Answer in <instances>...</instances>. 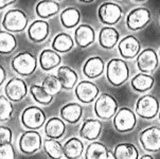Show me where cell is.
Segmentation results:
<instances>
[{
  "instance_id": "cell-1",
  "label": "cell",
  "mask_w": 160,
  "mask_h": 159,
  "mask_svg": "<svg viewBox=\"0 0 160 159\" xmlns=\"http://www.w3.org/2000/svg\"><path fill=\"white\" fill-rule=\"evenodd\" d=\"M107 80L112 86H121L129 77V69L126 62L120 58H112L108 62L106 68Z\"/></svg>"
},
{
  "instance_id": "cell-2",
  "label": "cell",
  "mask_w": 160,
  "mask_h": 159,
  "mask_svg": "<svg viewBox=\"0 0 160 159\" xmlns=\"http://www.w3.org/2000/svg\"><path fill=\"white\" fill-rule=\"evenodd\" d=\"M118 112V102L109 93H102L94 103V112L101 120H109Z\"/></svg>"
},
{
  "instance_id": "cell-3",
  "label": "cell",
  "mask_w": 160,
  "mask_h": 159,
  "mask_svg": "<svg viewBox=\"0 0 160 159\" xmlns=\"http://www.w3.org/2000/svg\"><path fill=\"white\" fill-rule=\"evenodd\" d=\"M28 25V17L26 13L21 10L13 9L5 13L2 19V27L9 32H17L23 31Z\"/></svg>"
},
{
  "instance_id": "cell-4",
  "label": "cell",
  "mask_w": 160,
  "mask_h": 159,
  "mask_svg": "<svg viewBox=\"0 0 160 159\" xmlns=\"http://www.w3.org/2000/svg\"><path fill=\"white\" fill-rule=\"evenodd\" d=\"M12 67L18 74L22 77H29L36 70V57L30 52H21L12 60Z\"/></svg>"
},
{
  "instance_id": "cell-5",
  "label": "cell",
  "mask_w": 160,
  "mask_h": 159,
  "mask_svg": "<svg viewBox=\"0 0 160 159\" xmlns=\"http://www.w3.org/2000/svg\"><path fill=\"white\" fill-rule=\"evenodd\" d=\"M136 112L143 119H153L159 114V102L152 95L142 96L136 103Z\"/></svg>"
},
{
  "instance_id": "cell-6",
  "label": "cell",
  "mask_w": 160,
  "mask_h": 159,
  "mask_svg": "<svg viewBox=\"0 0 160 159\" xmlns=\"http://www.w3.org/2000/svg\"><path fill=\"white\" fill-rule=\"evenodd\" d=\"M42 143V136L35 129H29L21 134L19 138V150L26 155H32L40 150Z\"/></svg>"
},
{
  "instance_id": "cell-7",
  "label": "cell",
  "mask_w": 160,
  "mask_h": 159,
  "mask_svg": "<svg viewBox=\"0 0 160 159\" xmlns=\"http://www.w3.org/2000/svg\"><path fill=\"white\" fill-rule=\"evenodd\" d=\"M45 122L46 115L44 110L37 106L27 107L21 114V123L28 129H38Z\"/></svg>"
},
{
  "instance_id": "cell-8",
  "label": "cell",
  "mask_w": 160,
  "mask_h": 159,
  "mask_svg": "<svg viewBox=\"0 0 160 159\" xmlns=\"http://www.w3.org/2000/svg\"><path fill=\"white\" fill-rule=\"evenodd\" d=\"M136 115L132 109L123 107L119 109L113 117V126L120 133H127L134 129L136 126Z\"/></svg>"
},
{
  "instance_id": "cell-9",
  "label": "cell",
  "mask_w": 160,
  "mask_h": 159,
  "mask_svg": "<svg viewBox=\"0 0 160 159\" xmlns=\"http://www.w3.org/2000/svg\"><path fill=\"white\" fill-rule=\"evenodd\" d=\"M152 19L151 12L145 7H137L132 10L126 17V26L129 30L138 31L150 23Z\"/></svg>"
},
{
  "instance_id": "cell-10",
  "label": "cell",
  "mask_w": 160,
  "mask_h": 159,
  "mask_svg": "<svg viewBox=\"0 0 160 159\" xmlns=\"http://www.w3.org/2000/svg\"><path fill=\"white\" fill-rule=\"evenodd\" d=\"M100 20L106 26L116 25L122 17V9L119 4L113 2H104L98 10Z\"/></svg>"
},
{
  "instance_id": "cell-11",
  "label": "cell",
  "mask_w": 160,
  "mask_h": 159,
  "mask_svg": "<svg viewBox=\"0 0 160 159\" xmlns=\"http://www.w3.org/2000/svg\"><path fill=\"white\" fill-rule=\"evenodd\" d=\"M140 143L148 152L156 153L160 151V128L151 126L140 134Z\"/></svg>"
},
{
  "instance_id": "cell-12",
  "label": "cell",
  "mask_w": 160,
  "mask_h": 159,
  "mask_svg": "<svg viewBox=\"0 0 160 159\" xmlns=\"http://www.w3.org/2000/svg\"><path fill=\"white\" fill-rule=\"evenodd\" d=\"M159 58L156 51L152 48H146L142 50L137 56V66L141 72L151 73L155 71L158 67Z\"/></svg>"
},
{
  "instance_id": "cell-13",
  "label": "cell",
  "mask_w": 160,
  "mask_h": 159,
  "mask_svg": "<svg viewBox=\"0 0 160 159\" xmlns=\"http://www.w3.org/2000/svg\"><path fill=\"white\" fill-rule=\"evenodd\" d=\"M74 92L81 103L89 104L98 98L100 90L98 86L90 81H82L75 86Z\"/></svg>"
},
{
  "instance_id": "cell-14",
  "label": "cell",
  "mask_w": 160,
  "mask_h": 159,
  "mask_svg": "<svg viewBox=\"0 0 160 159\" xmlns=\"http://www.w3.org/2000/svg\"><path fill=\"white\" fill-rule=\"evenodd\" d=\"M4 92L12 102H19L28 93V86L22 79L13 77L5 85Z\"/></svg>"
},
{
  "instance_id": "cell-15",
  "label": "cell",
  "mask_w": 160,
  "mask_h": 159,
  "mask_svg": "<svg viewBox=\"0 0 160 159\" xmlns=\"http://www.w3.org/2000/svg\"><path fill=\"white\" fill-rule=\"evenodd\" d=\"M118 49L122 57L134 58L141 52V45L140 42L134 35H128L119 42Z\"/></svg>"
},
{
  "instance_id": "cell-16",
  "label": "cell",
  "mask_w": 160,
  "mask_h": 159,
  "mask_svg": "<svg viewBox=\"0 0 160 159\" xmlns=\"http://www.w3.org/2000/svg\"><path fill=\"white\" fill-rule=\"evenodd\" d=\"M50 27L49 22L45 19H37L30 25L28 29L29 38L34 42H42L47 39Z\"/></svg>"
},
{
  "instance_id": "cell-17",
  "label": "cell",
  "mask_w": 160,
  "mask_h": 159,
  "mask_svg": "<svg viewBox=\"0 0 160 159\" xmlns=\"http://www.w3.org/2000/svg\"><path fill=\"white\" fill-rule=\"evenodd\" d=\"M96 39V32L89 25H80L74 31V42L78 47L86 48Z\"/></svg>"
},
{
  "instance_id": "cell-18",
  "label": "cell",
  "mask_w": 160,
  "mask_h": 159,
  "mask_svg": "<svg viewBox=\"0 0 160 159\" xmlns=\"http://www.w3.org/2000/svg\"><path fill=\"white\" fill-rule=\"evenodd\" d=\"M102 133V123L101 121L96 119H87L84 121L80 131V136L82 138L93 141L98 139Z\"/></svg>"
},
{
  "instance_id": "cell-19",
  "label": "cell",
  "mask_w": 160,
  "mask_h": 159,
  "mask_svg": "<svg viewBox=\"0 0 160 159\" xmlns=\"http://www.w3.org/2000/svg\"><path fill=\"white\" fill-rule=\"evenodd\" d=\"M119 32L112 27L106 26L101 29L99 34V42L104 49H112L119 42Z\"/></svg>"
},
{
  "instance_id": "cell-20",
  "label": "cell",
  "mask_w": 160,
  "mask_h": 159,
  "mask_svg": "<svg viewBox=\"0 0 160 159\" xmlns=\"http://www.w3.org/2000/svg\"><path fill=\"white\" fill-rule=\"evenodd\" d=\"M83 115V107L78 103H68L61 108L62 119L70 124L78 123Z\"/></svg>"
},
{
  "instance_id": "cell-21",
  "label": "cell",
  "mask_w": 160,
  "mask_h": 159,
  "mask_svg": "<svg viewBox=\"0 0 160 159\" xmlns=\"http://www.w3.org/2000/svg\"><path fill=\"white\" fill-rule=\"evenodd\" d=\"M104 71V62L100 56L88 58L83 66V73L88 79H96Z\"/></svg>"
},
{
  "instance_id": "cell-22",
  "label": "cell",
  "mask_w": 160,
  "mask_h": 159,
  "mask_svg": "<svg viewBox=\"0 0 160 159\" xmlns=\"http://www.w3.org/2000/svg\"><path fill=\"white\" fill-rule=\"evenodd\" d=\"M66 132V125L63 120H61L58 117H53L49 119L46 122L45 133L48 138L52 139H59L64 136Z\"/></svg>"
},
{
  "instance_id": "cell-23",
  "label": "cell",
  "mask_w": 160,
  "mask_h": 159,
  "mask_svg": "<svg viewBox=\"0 0 160 159\" xmlns=\"http://www.w3.org/2000/svg\"><path fill=\"white\" fill-rule=\"evenodd\" d=\"M35 11L39 18L47 19L59 12V4L56 0H42L36 4Z\"/></svg>"
},
{
  "instance_id": "cell-24",
  "label": "cell",
  "mask_w": 160,
  "mask_h": 159,
  "mask_svg": "<svg viewBox=\"0 0 160 159\" xmlns=\"http://www.w3.org/2000/svg\"><path fill=\"white\" fill-rule=\"evenodd\" d=\"M58 77L61 81L64 89L70 90L74 88L78 83V74L72 68L68 66H61L58 69Z\"/></svg>"
},
{
  "instance_id": "cell-25",
  "label": "cell",
  "mask_w": 160,
  "mask_h": 159,
  "mask_svg": "<svg viewBox=\"0 0 160 159\" xmlns=\"http://www.w3.org/2000/svg\"><path fill=\"white\" fill-rule=\"evenodd\" d=\"M61 56L55 50H49L46 49L40 53L39 56V64L40 68L44 71H49V70H52L61 64Z\"/></svg>"
},
{
  "instance_id": "cell-26",
  "label": "cell",
  "mask_w": 160,
  "mask_h": 159,
  "mask_svg": "<svg viewBox=\"0 0 160 159\" xmlns=\"http://www.w3.org/2000/svg\"><path fill=\"white\" fill-rule=\"evenodd\" d=\"M64 156L68 159H78L83 155L84 144L78 138L72 137L67 140L63 145Z\"/></svg>"
},
{
  "instance_id": "cell-27",
  "label": "cell",
  "mask_w": 160,
  "mask_h": 159,
  "mask_svg": "<svg viewBox=\"0 0 160 159\" xmlns=\"http://www.w3.org/2000/svg\"><path fill=\"white\" fill-rule=\"evenodd\" d=\"M154 85V77L151 74L141 72L132 79V87L138 92H145L152 89Z\"/></svg>"
},
{
  "instance_id": "cell-28",
  "label": "cell",
  "mask_w": 160,
  "mask_h": 159,
  "mask_svg": "<svg viewBox=\"0 0 160 159\" xmlns=\"http://www.w3.org/2000/svg\"><path fill=\"white\" fill-rule=\"evenodd\" d=\"M74 46V40L69 34L67 33H59L54 37L52 42V48L56 52L66 53L69 52Z\"/></svg>"
},
{
  "instance_id": "cell-29",
  "label": "cell",
  "mask_w": 160,
  "mask_h": 159,
  "mask_svg": "<svg viewBox=\"0 0 160 159\" xmlns=\"http://www.w3.org/2000/svg\"><path fill=\"white\" fill-rule=\"evenodd\" d=\"M61 22L65 28L71 29L78 25L81 20V13L75 7H67L61 13Z\"/></svg>"
},
{
  "instance_id": "cell-30",
  "label": "cell",
  "mask_w": 160,
  "mask_h": 159,
  "mask_svg": "<svg viewBox=\"0 0 160 159\" xmlns=\"http://www.w3.org/2000/svg\"><path fill=\"white\" fill-rule=\"evenodd\" d=\"M113 156L116 159H138L139 152L132 143H120L115 147Z\"/></svg>"
},
{
  "instance_id": "cell-31",
  "label": "cell",
  "mask_w": 160,
  "mask_h": 159,
  "mask_svg": "<svg viewBox=\"0 0 160 159\" xmlns=\"http://www.w3.org/2000/svg\"><path fill=\"white\" fill-rule=\"evenodd\" d=\"M42 147H44V151L47 156L51 159H61L64 156L63 145L58 139L49 138L45 140Z\"/></svg>"
},
{
  "instance_id": "cell-32",
  "label": "cell",
  "mask_w": 160,
  "mask_h": 159,
  "mask_svg": "<svg viewBox=\"0 0 160 159\" xmlns=\"http://www.w3.org/2000/svg\"><path fill=\"white\" fill-rule=\"evenodd\" d=\"M107 147L101 142H92L87 147L85 153V159H107Z\"/></svg>"
},
{
  "instance_id": "cell-33",
  "label": "cell",
  "mask_w": 160,
  "mask_h": 159,
  "mask_svg": "<svg viewBox=\"0 0 160 159\" xmlns=\"http://www.w3.org/2000/svg\"><path fill=\"white\" fill-rule=\"evenodd\" d=\"M17 47V40L8 31H0V53L10 54Z\"/></svg>"
},
{
  "instance_id": "cell-34",
  "label": "cell",
  "mask_w": 160,
  "mask_h": 159,
  "mask_svg": "<svg viewBox=\"0 0 160 159\" xmlns=\"http://www.w3.org/2000/svg\"><path fill=\"white\" fill-rule=\"evenodd\" d=\"M30 92L35 102H37L38 104L49 105L53 100V96L50 95L42 85H32L30 87Z\"/></svg>"
},
{
  "instance_id": "cell-35",
  "label": "cell",
  "mask_w": 160,
  "mask_h": 159,
  "mask_svg": "<svg viewBox=\"0 0 160 159\" xmlns=\"http://www.w3.org/2000/svg\"><path fill=\"white\" fill-rule=\"evenodd\" d=\"M42 86L52 96L58 95L59 91L63 89V86H62V83L58 80V75H53V74L46 75L44 80H42Z\"/></svg>"
},
{
  "instance_id": "cell-36",
  "label": "cell",
  "mask_w": 160,
  "mask_h": 159,
  "mask_svg": "<svg viewBox=\"0 0 160 159\" xmlns=\"http://www.w3.org/2000/svg\"><path fill=\"white\" fill-rule=\"evenodd\" d=\"M14 112L12 101L5 96H0V121H8L11 119Z\"/></svg>"
},
{
  "instance_id": "cell-37",
  "label": "cell",
  "mask_w": 160,
  "mask_h": 159,
  "mask_svg": "<svg viewBox=\"0 0 160 159\" xmlns=\"http://www.w3.org/2000/svg\"><path fill=\"white\" fill-rule=\"evenodd\" d=\"M12 131L8 126L0 125V147L8 143H12Z\"/></svg>"
},
{
  "instance_id": "cell-38",
  "label": "cell",
  "mask_w": 160,
  "mask_h": 159,
  "mask_svg": "<svg viewBox=\"0 0 160 159\" xmlns=\"http://www.w3.org/2000/svg\"><path fill=\"white\" fill-rule=\"evenodd\" d=\"M0 159H15V151L12 143L0 147Z\"/></svg>"
},
{
  "instance_id": "cell-39",
  "label": "cell",
  "mask_w": 160,
  "mask_h": 159,
  "mask_svg": "<svg viewBox=\"0 0 160 159\" xmlns=\"http://www.w3.org/2000/svg\"><path fill=\"white\" fill-rule=\"evenodd\" d=\"M5 79H7V72H5V69L3 68V66L0 65V86L3 84Z\"/></svg>"
},
{
  "instance_id": "cell-40",
  "label": "cell",
  "mask_w": 160,
  "mask_h": 159,
  "mask_svg": "<svg viewBox=\"0 0 160 159\" xmlns=\"http://www.w3.org/2000/svg\"><path fill=\"white\" fill-rule=\"evenodd\" d=\"M16 0H0V10L4 9V7H7L8 5L14 3Z\"/></svg>"
},
{
  "instance_id": "cell-41",
  "label": "cell",
  "mask_w": 160,
  "mask_h": 159,
  "mask_svg": "<svg viewBox=\"0 0 160 159\" xmlns=\"http://www.w3.org/2000/svg\"><path fill=\"white\" fill-rule=\"evenodd\" d=\"M107 159H116L115 158V156H113V153L112 152H108V157H107Z\"/></svg>"
},
{
  "instance_id": "cell-42",
  "label": "cell",
  "mask_w": 160,
  "mask_h": 159,
  "mask_svg": "<svg viewBox=\"0 0 160 159\" xmlns=\"http://www.w3.org/2000/svg\"><path fill=\"white\" fill-rule=\"evenodd\" d=\"M140 159H154L151 155H143Z\"/></svg>"
},
{
  "instance_id": "cell-43",
  "label": "cell",
  "mask_w": 160,
  "mask_h": 159,
  "mask_svg": "<svg viewBox=\"0 0 160 159\" xmlns=\"http://www.w3.org/2000/svg\"><path fill=\"white\" fill-rule=\"evenodd\" d=\"M80 1H82V2H85V3H90V2L94 1V0H80Z\"/></svg>"
},
{
  "instance_id": "cell-44",
  "label": "cell",
  "mask_w": 160,
  "mask_h": 159,
  "mask_svg": "<svg viewBox=\"0 0 160 159\" xmlns=\"http://www.w3.org/2000/svg\"><path fill=\"white\" fill-rule=\"evenodd\" d=\"M135 1H139V2H142V1H145V0H135Z\"/></svg>"
},
{
  "instance_id": "cell-45",
  "label": "cell",
  "mask_w": 160,
  "mask_h": 159,
  "mask_svg": "<svg viewBox=\"0 0 160 159\" xmlns=\"http://www.w3.org/2000/svg\"><path fill=\"white\" fill-rule=\"evenodd\" d=\"M159 119H160V108H159Z\"/></svg>"
},
{
  "instance_id": "cell-46",
  "label": "cell",
  "mask_w": 160,
  "mask_h": 159,
  "mask_svg": "<svg viewBox=\"0 0 160 159\" xmlns=\"http://www.w3.org/2000/svg\"><path fill=\"white\" fill-rule=\"evenodd\" d=\"M159 58H160V51H159Z\"/></svg>"
},
{
  "instance_id": "cell-47",
  "label": "cell",
  "mask_w": 160,
  "mask_h": 159,
  "mask_svg": "<svg viewBox=\"0 0 160 159\" xmlns=\"http://www.w3.org/2000/svg\"><path fill=\"white\" fill-rule=\"evenodd\" d=\"M56 1H61V0H56Z\"/></svg>"
}]
</instances>
